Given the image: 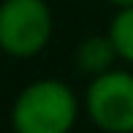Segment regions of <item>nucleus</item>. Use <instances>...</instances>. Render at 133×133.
<instances>
[{"label":"nucleus","mask_w":133,"mask_h":133,"mask_svg":"<svg viewBox=\"0 0 133 133\" xmlns=\"http://www.w3.org/2000/svg\"><path fill=\"white\" fill-rule=\"evenodd\" d=\"M76 117V92L60 79H38L27 84L11 106L14 133H71Z\"/></svg>","instance_id":"obj_1"},{"label":"nucleus","mask_w":133,"mask_h":133,"mask_svg":"<svg viewBox=\"0 0 133 133\" xmlns=\"http://www.w3.org/2000/svg\"><path fill=\"white\" fill-rule=\"evenodd\" d=\"M109 38H111L119 60L133 65V5L130 8H119L114 14L111 25H109Z\"/></svg>","instance_id":"obj_5"},{"label":"nucleus","mask_w":133,"mask_h":133,"mask_svg":"<svg viewBox=\"0 0 133 133\" xmlns=\"http://www.w3.org/2000/svg\"><path fill=\"white\" fill-rule=\"evenodd\" d=\"M52 8L46 0H3L0 46L8 57L27 60L46 49L52 38Z\"/></svg>","instance_id":"obj_2"},{"label":"nucleus","mask_w":133,"mask_h":133,"mask_svg":"<svg viewBox=\"0 0 133 133\" xmlns=\"http://www.w3.org/2000/svg\"><path fill=\"white\" fill-rule=\"evenodd\" d=\"M87 114L103 133H133V74L109 71L87 87Z\"/></svg>","instance_id":"obj_3"},{"label":"nucleus","mask_w":133,"mask_h":133,"mask_svg":"<svg viewBox=\"0 0 133 133\" xmlns=\"http://www.w3.org/2000/svg\"><path fill=\"white\" fill-rule=\"evenodd\" d=\"M117 57L119 54H117V49H114L109 33L106 35H90V38H84L82 44L76 46V54H74L79 74L92 76V79L109 74V71H114L111 65H114Z\"/></svg>","instance_id":"obj_4"},{"label":"nucleus","mask_w":133,"mask_h":133,"mask_svg":"<svg viewBox=\"0 0 133 133\" xmlns=\"http://www.w3.org/2000/svg\"><path fill=\"white\" fill-rule=\"evenodd\" d=\"M106 3L117 5V11H119V8H130V5H133V0H106Z\"/></svg>","instance_id":"obj_6"}]
</instances>
